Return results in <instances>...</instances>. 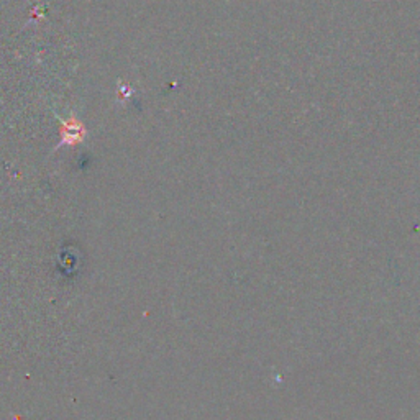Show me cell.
<instances>
[{"mask_svg":"<svg viewBox=\"0 0 420 420\" xmlns=\"http://www.w3.org/2000/svg\"><path fill=\"white\" fill-rule=\"evenodd\" d=\"M59 137H61V144H77L86 137V128L76 117H69L66 122H63L61 125Z\"/></svg>","mask_w":420,"mask_h":420,"instance_id":"6da1fadb","label":"cell"}]
</instances>
